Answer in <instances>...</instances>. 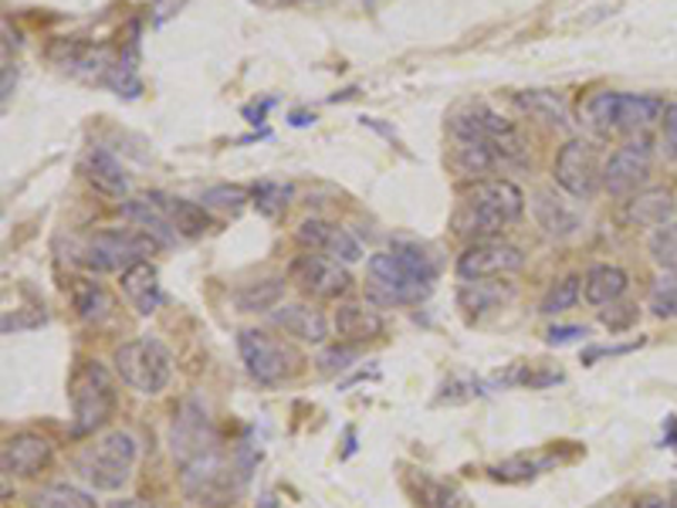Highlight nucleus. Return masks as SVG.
Instances as JSON below:
<instances>
[{"instance_id":"36","label":"nucleus","mask_w":677,"mask_h":508,"mask_svg":"<svg viewBox=\"0 0 677 508\" xmlns=\"http://www.w3.org/2000/svg\"><path fill=\"white\" fill-rule=\"evenodd\" d=\"M247 204V190L244 187H230V184H220V187H210L204 194V207H220V211H241Z\"/></svg>"},{"instance_id":"20","label":"nucleus","mask_w":677,"mask_h":508,"mask_svg":"<svg viewBox=\"0 0 677 508\" xmlns=\"http://www.w3.org/2000/svg\"><path fill=\"white\" fill-rule=\"evenodd\" d=\"M272 322L282 332L302 339V343H325V339H328V319L322 315V309H312L305 302H292V305L278 309L272 315Z\"/></svg>"},{"instance_id":"13","label":"nucleus","mask_w":677,"mask_h":508,"mask_svg":"<svg viewBox=\"0 0 677 508\" xmlns=\"http://www.w3.org/2000/svg\"><path fill=\"white\" fill-rule=\"evenodd\" d=\"M552 177H556V184H559L569 197H576V201L592 197V194H597V184H600L597 153H592V146L582 143V139H569V143L556 153Z\"/></svg>"},{"instance_id":"34","label":"nucleus","mask_w":677,"mask_h":508,"mask_svg":"<svg viewBox=\"0 0 677 508\" xmlns=\"http://www.w3.org/2000/svg\"><path fill=\"white\" fill-rule=\"evenodd\" d=\"M650 258L660 268L677 272V221H667L664 227H657L650 234Z\"/></svg>"},{"instance_id":"42","label":"nucleus","mask_w":677,"mask_h":508,"mask_svg":"<svg viewBox=\"0 0 677 508\" xmlns=\"http://www.w3.org/2000/svg\"><path fill=\"white\" fill-rule=\"evenodd\" d=\"M664 136H667V146H670V153L677 156V102L674 106H667L664 109Z\"/></svg>"},{"instance_id":"30","label":"nucleus","mask_w":677,"mask_h":508,"mask_svg":"<svg viewBox=\"0 0 677 508\" xmlns=\"http://www.w3.org/2000/svg\"><path fill=\"white\" fill-rule=\"evenodd\" d=\"M519 109L529 113L532 119H542V123H552V126H562L569 119V106L559 92H549V89H529V92H519L516 96Z\"/></svg>"},{"instance_id":"8","label":"nucleus","mask_w":677,"mask_h":508,"mask_svg":"<svg viewBox=\"0 0 677 508\" xmlns=\"http://www.w3.org/2000/svg\"><path fill=\"white\" fill-rule=\"evenodd\" d=\"M237 353L244 360V370L251 380H258L262 387H278L295 373V353L285 350L282 343L262 329H241L237 332Z\"/></svg>"},{"instance_id":"6","label":"nucleus","mask_w":677,"mask_h":508,"mask_svg":"<svg viewBox=\"0 0 677 508\" xmlns=\"http://www.w3.org/2000/svg\"><path fill=\"white\" fill-rule=\"evenodd\" d=\"M136 458H139L136 438L129 431H112V434L99 438L89 451H81L78 471L92 488L116 491V488H122L129 481Z\"/></svg>"},{"instance_id":"28","label":"nucleus","mask_w":677,"mask_h":508,"mask_svg":"<svg viewBox=\"0 0 677 508\" xmlns=\"http://www.w3.org/2000/svg\"><path fill=\"white\" fill-rule=\"evenodd\" d=\"M122 217H129L143 234H149L156 244H169V241H177L180 234H177V227L169 224V217L149 201V197H139V201H126L122 207Z\"/></svg>"},{"instance_id":"27","label":"nucleus","mask_w":677,"mask_h":508,"mask_svg":"<svg viewBox=\"0 0 677 508\" xmlns=\"http://www.w3.org/2000/svg\"><path fill=\"white\" fill-rule=\"evenodd\" d=\"M630 279L624 268L617 265H597V268H589L586 279H582V299L589 305H614L624 292H627Z\"/></svg>"},{"instance_id":"5","label":"nucleus","mask_w":677,"mask_h":508,"mask_svg":"<svg viewBox=\"0 0 677 508\" xmlns=\"http://www.w3.org/2000/svg\"><path fill=\"white\" fill-rule=\"evenodd\" d=\"M244 475L247 471H237L224 458L220 444L180 465V485H184V491L194 501L207 505V508H227V505H234L237 495H241Z\"/></svg>"},{"instance_id":"43","label":"nucleus","mask_w":677,"mask_h":508,"mask_svg":"<svg viewBox=\"0 0 677 508\" xmlns=\"http://www.w3.org/2000/svg\"><path fill=\"white\" fill-rule=\"evenodd\" d=\"M637 508H677V501H667V498L647 495V498H640V505H637Z\"/></svg>"},{"instance_id":"14","label":"nucleus","mask_w":677,"mask_h":508,"mask_svg":"<svg viewBox=\"0 0 677 508\" xmlns=\"http://www.w3.org/2000/svg\"><path fill=\"white\" fill-rule=\"evenodd\" d=\"M654 166V146L650 139H630L624 143L604 166V187L614 197H634L637 187L650 177Z\"/></svg>"},{"instance_id":"2","label":"nucleus","mask_w":677,"mask_h":508,"mask_svg":"<svg viewBox=\"0 0 677 508\" xmlns=\"http://www.w3.org/2000/svg\"><path fill=\"white\" fill-rule=\"evenodd\" d=\"M526 214V194L512 180H481L464 194L461 231L471 237H494Z\"/></svg>"},{"instance_id":"45","label":"nucleus","mask_w":677,"mask_h":508,"mask_svg":"<svg viewBox=\"0 0 677 508\" xmlns=\"http://www.w3.org/2000/svg\"><path fill=\"white\" fill-rule=\"evenodd\" d=\"M11 92H14V85H11V65H4V102L11 99Z\"/></svg>"},{"instance_id":"22","label":"nucleus","mask_w":677,"mask_h":508,"mask_svg":"<svg viewBox=\"0 0 677 508\" xmlns=\"http://www.w3.org/2000/svg\"><path fill=\"white\" fill-rule=\"evenodd\" d=\"M335 332L343 343H366V339H376L383 332V319L376 309L370 305H360V302H343L335 309Z\"/></svg>"},{"instance_id":"32","label":"nucleus","mask_w":677,"mask_h":508,"mask_svg":"<svg viewBox=\"0 0 677 508\" xmlns=\"http://www.w3.org/2000/svg\"><path fill=\"white\" fill-rule=\"evenodd\" d=\"M508 299H512V292H501V289L491 285V282H468V285L461 289V305H464L468 312H474V315L491 312V309H501V302H508Z\"/></svg>"},{"instance_id":"25","label":"nucleus","mask_w":677,"mask_h":508,"mask_svg":"<svg viewBox=\"0 0 677 508\" xmlns=\"http://www.w3.org/2000/svg\"><path fill=\"white\" fill-rule=\"evenodd\" d=\"M674 207H677L674 197L664 187H654L627 201V221L634 227H664L674 217Z\"/></svg>"},{"instance_id":"1","label":"nucleus","mask_w":677,"mask_h":508,"mask_svg":"<svg viewBox=\"0 0 677 508\" xmlns=\"http://www.w3.org/2000/svg\"><path fill=\"white\" fill-rule=\"evenodd\" d=\"M366 272L373 282V295L390 305H410L428 299L438 279L434 262L416 244H393L390 251L373 254Z\"/></svg>"},{"instance_id":"35","label":"nucleus","mask_w":677,"mask_h":508,"mask_svg":"<svg viewBox=\"0 0 677 508\" xmlns=\"http://www.w3.org/2000/svg\"><path fill=\"white\" fill-rule=\"evenodd\" d=\"M356 360H360V346H353V343H338V346L322 350V356H318L315 363H318V373L332 377V373H343V370H350Z\"/></svg>"},{"instance_id":"23","label":"nucleus","mask_w":677,"mask_h":508,"mask_svg":"<svg viewBox=\"0 0 677 508\" xmlns=\"http://www.w3.org/2000/svg\"><path fill=\"white\" fill-rule=\"evenodd\" d=\"M406 488L413 495V501L420 508H468V498L461 488L441 481V478H431L423 471H410L406 475Z\"/></svg>"},{"instance_id":"10","label":"nucleus","mask_w":677,"mask_h":508,"mask_svg":"<svg viewBox=\"0 0 677 508\" xmlns=\"http://www.w3.org/2000/svg\"><path fill=\"white\" fill-rule=\"evenodd\" d=\"M153 247L156 241L143 231H99L85 244V265L92 272H126L136 262H146Z\"/></svg>"},{"instance_id":"7","label":"nucleus","mask_w":677,"mask_h":508,"mask_svg":"<svg viewBox=\"0 0 677 508\" xmlns=\"http://www.w3.org/2000/svg\"><path fill=\"white\" fill-rule=\"evenodd\" d=\"M664 102L657 96H630V92H600L586 102V116L600 133H637L657 119H664Z\"/></svg>"},{"instance_id":"40","label":"nucleus","mask_w":677,"mask_h":508,"mask_svg":"<svg viewBox=\"0 0 677 508\" xmlns=\"http://www.w3.org/2000/svg\"><path fill=\"white\" fill-rule=\"evenodd\" d=\"M634 319H637V305H614L610 312L600 315V322H604L610 332H624V329H630Z\"/></svg>"},{"instance_id":"41","label":"nucleus","mask_w":677,"mask_h":508,"mask_svg":"<svg viewBox=\"0 0 677 508\" xmlns=\"http://www.w3.org/2000/svg\"><path fill=\"white\" fill-rule=\"evenodd\" d=\"M582 335H586L582 325H552V329L546 332V343H549V346H566V343H579Z\"/></svg>"},{"instance_id":"38","label":"nucleus","mask_w":677,"mask_h":508,"mask_svg":"<svg viewBox=\"0 0 677 508\" xmlns=\"http://www.w3.org/2000/svg\"><path fill=\"white\" fill-rule=\"evenodd\" d=\"M285 197H288V190L278 184H262L254 190V204H258V211H265V214H278L285 207Z\"/></svg>"},{"instance_id":"29","label":"nucleus","mask_w":677,"mask_h":508,"mask_svg":"<svg viewBox=\"0 0 677 508\" xmlns=\"http://www.w3.org/2000/svg\"><path fill=\"white\" fill-rule=\"evenodd\" d=\"M282 299H285V279H262L237 289L234 305L241 312H272L282 305Z\"/></svg>"},{"instance_id":"37","label":"nucleus","mask_w":677,"mask_h":508,"mask_svg":"<svg viewBox=\"0 0 677 508\" xmlns=\"http://www.w3.org/2000/svg\"><path fill=\"white\" fill-rule=\"evenodd\" d=\"M539 468H546V465H536V461H508V465L491 468V478H494V481H526V478H536Z\"/></svg>"},{"instance_id":"24","label":"nucleus","mask_w":677,"mask_h":508,"mask_svg":"<svg viewBox=\"0 0 677 508\" xmlns=\"http://www.w3.org/2000/svg\"><path fill=\"white\" fill-rule=\"evenodd\" d=\"M68 299L81 322H106L112 315V295L96 279H71Z\"/></svg>"},{"instance_id":"39","label":"nucleus","mask_w":677,"mask_h":508,"mask_svg":"<svg viewBox=\"0 0 677 508\" xmlns=\"http://www.w3.org/2000/svg\"><path fill=\"white\" fill-rule=\"evenodd\" d=\"M654 315H660V319L677 315V282L674 279H667V285L654 289Z\"/></svg>"},{"instance_id":"18","label":"nucleus","mask_w":677,"mask_h":508,"mask_svg":"<svg viewBox=\"0 0 677 508\" xmlns=\"http://www.w3.org/2000/svg\"><path fill=\"white\" fill-rule=\"evenodd\" d=\"M85 180H89L102 197H112V201L126 197L129 187H133L126 166L106 149H92L89 156H85Z\"/></svg>"},{"instance_id":"17","label":"nucleus","mask_w":677,"mask_h":508,"mask_svg":"<svg viewBox=\"0 0 677 508\" xmlns=\"http://www.w3.org/2000/svg\"><path fill=\"white\" fill-rule=\"evenodd\" d=\"M51 461V444L41 434H14L0 448V468L14 478H35Z\"/></svg>"},{"instance_id":"12","label":"nucleus","mask_w":677,"mask_h":508,"mask_svg":"<svg viewBox=\"0 0 677 508\" xmlns=\"http://www.w3.org/2000/svg\"><path fill=\"white\" fill-rule=\"evenodd\" d=\"M292 282L305 295H315V299H338L353 289L346 265L328 258V254H318V251L298 254V258L292 262Z\"/></svg>"},{"instance_id":"26","label":"nucleus","mask_w":677,"mask_h":508,"mask_svg":"<svg viewBox=\"0 0 677 508\" xmlns=\"http://www.w3.org/2000/svg\"><path fill=\"white\" fill-rule=\"evenodd\" d=\"M532 211H536L539 227H542L549 237H572V234L579 231V214H576L566 201H559L556 194H549V190L536 194Z\"/></svg>"},{"instance_id":"9","label":"nucleus","mask_w":677,"mask_h":508,"mask_svg":"<svg viewBox=\"0 0 677 508\" xmlns=\"http://www.w3.org/2000/svg\"><path fill=\"white\" fill-rule=\"evenodd\" d=\"M451 129H454L458 139L484 143L494 156H504V159H519L526 153V143H522L519 129L504 116H498L494 109H488V106H474L471 113L454 116Z\"/></svg>"},{"instance_id":"31","label":"nucleus","mask_w":677,"mask_h":508,"mask_svg":"<svg viewBox=\"0 0 677 508\" xmlns=\"http://www.w3.org/2000/svg\"><path fill=\"white\" fill-rule=\"evenodd\" d=\"M31 508H99V505H96V498L89 491L65 485V481H55V485H41L31 495Z\"/></svg>"},{"instance_id":"21","label":"nucleus","mask_w":677,"mask_h":508,"mask_svg":"<svg viewBox=\"0 0 677 508\" xmlns=\"http://www.w3.org/2000/svg\"><path fill=\"white\" fill-rule=\"evenodd\" d=\"M122 295L129 299V305L139 315H153L163 302V289H159V272L149 262H136L133 268L122 272Z\"/></svg>"},{"instance_id":"33","label":"nucleus","mask_w":677,"mask_h":508,"mask_svg":"<svg viewBox=\"0 0 677 508\" xmlns=\"http://www.w3.org/2000/svg\"><path fill=\"white\" fill-rule=\"evenodd\" d=\"M579 292H582V279H576V275L559 279L546 292V299H542V315H562V312H569L579 302Z\"/></svg>"},{"instance_id":"15","label":"nucleus","mask_w":677,"mask_h":508,"mask_svg":"<svg viewBox=\"0 0 677 508\" xmlns=\"http://www.w3.org/2000/svg\"><path fill=\"white\" fill-rule=\"evenodd\" d=\"M169 444H174V458L180 465L220 444L217 434H214V428H210V420H207V410L197 400H187L177 410L174 428H169Z\"/></svg>"},{"instance_id":"44","label":"nucleus","mask_w":677,"mask_h":508,"mask_svg":"<svg viewBox=\"0 0 677 508\" xmlns=\"http://www.w3.org/2000/svg\"><path fill=\"white\" fill-rule=\"evenodd\" d=\"M112 508H159V505H153V501H146V498H122V501H116Z\"/></svg>"},{"instance_id":"19","label":"nucleus","mask_w":677,"mask_h":508,"mask_svg":"<svg viewBox=\"0 0 677 508\" xmlns=\"http://www.w3.org/2000/svg\"><path fill=\"white\" fill-rule=\"evenodd\" d=\"M146 197L169 217V224L177 227L180 237H204L214 227V217L207 214L204 204H194L184 197H166V194H146Z\"/></svg>"},{"instance_id":"11","label":"nucleus","mask_w":677,"mask_h":508,"mask_svg":"<svg viewBox=\"0 0 677 508\" xmlns=\"http://www.w3.org/2000/svg\"><path fill=\"white\" fill-rule=\"evenodd\" d=\"M526 265V254L516 244L504 241H474L461 258H458V275L464 282H491L516 275Z\"/></svg>"},{"instance_id":"16","label":"nucleus","mask_w":677,"mask_h":508,"mask_svg":"<svg viewBox=\"0 0 677 508\" xmlns=\"http://www.w3.org/2000/svg\"><path fill=\"white\" fill-rule=\"evenodd\" d=\"M295 241L305 247V251H318V254H328V258L343 262V265H353L363 258V247L360 241L338 224H328V221H318V217H308L298 224L295 231Z\"/></svg>"},{"instance_id":"3","label":"nucleus","mask_w":677,"mask_h":508,"mask_svg":"<svg viewBox=\"0 0 677 508\" xmlns=\"http://www.w3.org/2000/svg\"><path fill=\"white\" fill-rule=\"evenodd\" d=\"M71 434L85 438L106 428L116 410V380L102 363H81V370L71 377Z\"/></svg>"},{"instance_id":"4","label":"nucleus","mask_w":677,"mask_h":508,"mask_svg":"<svg viewBox=\"0 0 677 508\" xmlns=\"http://www.w3.org/2000/svg\"><path fill=\"white\" fill-rule=\"evenodd\" d=\"M116 363V377L143 393V397H156L169 387V380H174V353H169L159 339L153 335H143V339H129V343H122L112 356Z\"/></svg>"}]
</instances>
